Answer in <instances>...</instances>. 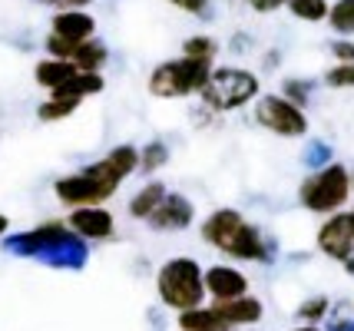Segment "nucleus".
Here are the masks:
<instances>
[{"instance_id":"f257e3e1","label":"nucleus","mask_w":354,"mask_h":331,"mask_svg":"<svg viewBox=\"0 0 354 331\" xmlns=\"http://www.w3.org/2000/svg\"><path fill=\"white\" fill-rule=\"evenodd\" d=\"M202 242L235 262H272V242L255 222H248L239 209L222 205L202 219Z\"/></svg>"},{"instance_id":"f03ea898","label":"nucleus","mask_w":354,"mask_h":331,"mask_svg":"<svg viewBox=\"0 0 354 331\" xmlns=\"http://www.w3.org/2000/svg\"><path fill=\"white\" fill-rule=\"evenodd\" d=\"M3 249L20 258H37L50 268H83L86 265V245L80 242L63 219H46L27 232L7 236Z\"/></svg>"},{"instance_id":"7ed1b4c3","label":"nucleus","mask_w":354,"mask_h":331,"mask_svg":"<svg viewBox=\"0 0 354 331\" xmlns=\"http://www.w3.org/2000/svg\"><path fill=\"white\" fill-rule=\"evenodd\" d=\"M126 179L116 169H113V162L106 156L103 159H93L86 162L83 169L70 176H60L57 182H53V192H57V202L66 205V209H83V205H103L109 202L120 186H123Z\"/></svg>"},{"instance_id":"20e7f679","label":"nucleus","mask_w":354,"mask_h":331,"mask_svg":"<svg viewBox=\"0 0 354 331\" xmlns=\"http://www.w3.org/2000/svg\"><path fill=\"white\" fill-rule=\"evenodd\" d=\"M156 295L159 301L172 308L176 315L205 305V282H202V265L192 255H172L156 272Z\"/></svg>"},{"instance_id":"39448f33","label":"nucleus","mask_w":354,"mask_h":331,"mask_svg":"<svg viewBox=\"0 0 354 331\" xmlns=\"http://www.w3.org/2000/svg\"><path fill=\"white\" fill-rule=\"evenodd\" d=\"M202 106L212 113H235L262 96V79L245 66H212L202 86Z\"/></svg>"},{"instance_id":"423d86ee","label":"nucleus","mask_w":354,"mask_h":331,"mask_svg":"<svg viewBox=\"0 0 354 331\" xmlns=\"http://www.w3.org/2000/svg\"><path fill=\"white\" fill-rule=\"evenodd\" d=\"M351 199V169L344 162H328L322 169L305 176V182L298 186V202L308 209L311 216H335L344 212V205Z\"/></svg>"},{"instance_id":"0eeeda50","label":"nucleus","mask_w":354,"mask_h":331,"mask_svg":"<svg viewBox=\"0 0 354 331\" xmlns=\"http://www.w3.org/2000/svg\"><path fill=\"white\" fill-rule=\"evenodd\" d=\"M212 73V64H199V60H189V57H176L159 64L149 73V93L159 100H189V96H199L205 79Z\"/></svg>"},{"instance_id":"6e6552de","label":"nucleus","mask_w":354,"mask_h":331,"mask_svg":"<svg viewBox=\"0 0 354 331\" xmlns=\"http://www.w3.org/2000/svg\"><path fill=\"white\" fill-rule=\"evenodd\" d=\"M255 123L265 133L281 136V140H301V136H308V116H305V110H298L281 93H265L255 100Z\"/></svg>"},{"instance_id":"1a4fd4ad","label":"nucleus","mask_w":354,"mask_h":331,"mask_svg":"<svg viewBox=\"0 0 354 331\" xmlns=\"http://www.w3.org/2000/svg\"><path fill=\"white\" fill-rule=\"evenodd\" d=\"M66 229L80 238V242H109L116 236V216L106 205H83V209H70L66 216Z\"/></svg>"},{"instance_id":"9d476101","label":"nucleus","mask_w":354,"mask_h":331,"mask_svg":"<svg viewBox=\"0 0 354 331\" xmlns=\"http://www.w3.org/2000/svg\"><path fill=\"white\" fill-rule=\"evenodd\" d=\"M315 245L324 258L331 262H344L348 255L354 252V229H351V216L348 212H335L318 225V236H315Z\"/></svg>"},{"instance_id":"9b49d317","label":"nucleus","mask_w":354,"mask_h":331,"mask_svg":"<svg viewBox=\"0 0 354 331\" xmlns=\"http://www.w3.org/2000/svg\"><path fill=\"white\" fill-rule=\"evenodd\" d=\"M202 282H205V299H212V305L248 295V275L239 272V265H229V262L202 268Z\"/></svg>"},{"instance_id":"f8f14e48","label":"nucleus","mask_w":354,"mask_h":331,"mask_svg":"<svg viewBox=\"0 0 354 331\" xmlns=\"http://www.w3.org/2000/svg\"><path fill=\"white\" fill-rule=\"evenodd\" d=\"M196 222V202L183 192H166V199L156 205V212L146 219L153 232H185Z\"/></svg>"},{"instance_id":"ddd939ff","label":"nucleus","mask_w":354,"mask_h":331,"mask_svg":"<svg viewBox=\"0 0 354 331\" xmlns=\"http://www.w3.org/2000/svg\"><path fill=\"white\" fill-rule=\"evenodd\" d=\"M50 37H57L70 47H80L96 37V20L86 10H57L50 20Z\"/></svg>"},{"instance_id":"4468645a","label":"nucleus","mask_w":354,"mask_h":331,"mask_svg":"<svg viewBox=\"0 0 354 331\" xmlns=\"http://www.w3.org/2000/svg\"><path fill=\"white\" fill-rule=\"evenodd\" d=\"M216 312L222 315V321H225L232 331H242V328H252V325L262 321L265 305H262V299H255V295H242V299H232V301L216 305Z\"/></svg>"},{"instance_id":"2eb2a0df","label":"nucleus","mask_w":354,"mask_h":331,"mask_svg":"<svg viewBox=\"0 0 354 331\" xmlns=\"http://www.w3.org/2000/svg\"><path fill=\"white\" fill-rule=\"evenodd\" d=\"M176 325H179V331H232L216 312V305H199V308L179 312Z\"/></svg>"},{"instance_id":"dca6fc26","label":"nucleus","mask_w":354,"mask_h":331,"mask_svg":"<svg viewBox=\"0 0 354 331\" xmlns=\"http://www.w3.org/2000/svg\"><path fill=\"white\" fill-rule=\"evenodd\" d=\"M73 73H80V70L70 60H53V57H46V60H40L33 66V79H37V86H44L46 93H53L57 86H63Z\"/></svg>"},{"instance_id":"f3484780","label":"nucleus","mask_w":354,"mask_h":331,"mask_svg":"<svg viewBox=\"0 0 354 331\" xmlns=\"http://www.w3.org/2000/svg\"><path fill=\"white\" fill-rule=\"evenodd\" d=\"M166 192H169V189H166L159 179H149V182H146L139 192H133V199H129V205H126V209H129V216H133V219H139V222H146L156 212V205L166 199Z\"/></svg>"},{"instance_id":"a211bd4d","label":"nucleus","mask_w":354,"mask_h":331,"mask_svg":"<svg viewBox=\"0 0 354 331\" xmlns=\"http://www.w3.org/2000/svg\"><path fill=\"white\" fill-rule=\"evenodd\" d=\"M103 86H106V79L103 73H73V77L66 79L63 86H57L50 96H73V100H90V96L103 93Z\"/></svg>"},{"instance_id":"6ab92c4d","label":"nucleus","mask_w":354,"mask_h":331,"mask_svg":"<svg viewBox=\"0 0 354 331\" xmlns=\"http://www.w3.org/2000/svg\"><path fill=\"white\" fill-rule=\"evenodd\" d=\"M106 60H109V47L103 40H96V37L86 40V44H80L77 53L70 57V64L77 66L80 73H100L106 66Z\"/></svg>"},{"instance_id":"aec40b11","label":"nucleus","mask_w":354,"mask_h":331,"mask_svg":"<svg viewBox=\"0 0 354 331\" xmlns=\"http://www.w3.org/2000/svg\"><path fill=\"white\" fill-rule=\"evenodd\" d=\"M80 106L83 103L73 100V96H46L44 103L37 106V120L40 123H60V120H70Z\"/></svg>"},{"instance_id":"412c9836","label":"nucleus","mask_w":354,"mask_h":331,"mask_svg":"<svg viewBox=\"0 0 354 331\" xmlns=\"http://www.w3.org/2000/svg\"><path fill=\"white\" fill-rule=\"evenodd\" d=\"M183 57L189 60H199V64H216L218 57V44L209 37V33H196L183 44Z\"/></svg>"},{"instance_id":"4be33fe9","label":"nucleus","mask_w":354,"mask_h":331,"mask_svg":"<svg viewBox=\"0 0 354 331\" xmlns=\"http://www.w3.org/2000/svg\"><path fill=\"white\" fill-rule=\"evenodd\" d=\"M328 23H331V30L338 33V37L348 40L354 33V0H335L328 7Z\"/></svg>"},{"instance_id":"5701e85b","label":"nucleus","mask_w":354,"mask_h":331,"mask_svg":"<svg viewBox=\"0 0 354 331\" xmlns=\"http://www.w3.org/2000/svg\"><path fill=\"white\" fill-rule=\"evenodd\" d=\"M106 159L113 162V169L123 176V179H129L133 173H139V149L133 146V142H123V146H113L106 153Z\"/></svg>"},{"instance_id":"b1692460","label":"nucleus","mask_w":354,"mask_h":331,"mask_svg":"<svg viewBox=\"0 0 354 331\" xmlns=\"http://www.w3.org/2000/svg\"><path fill=\"white\" fill-rule=\"evenodd\" d=\"M166 162H169V146L166 142L153 140L139 149V173H159Z\"/></svg>"},{"instance_id":"393cba45","label":"nucleus","mask_w":354,"mask_h":331,"mask_svg":"<svg viewBox=\"0 0 354 331\" xmlns=\"http://www.w3.org/2000/svg\"><path fill=\"white\" fill-rule=\"evenodd\" d=\"M298 321H305V325H322L324 318L331 315V299L328 295H311L298 305Z\"/></svg>"},{"instance_id":"a878e982","label":"nucleus","mask_w":354,"mask_h":331,"mask_svg":"<svg viewBox=\"0 0 354 331\" xmlns=\"http://www.w3.org/2000/svg\"><path fill=\"white\" fill-rule=\"evenodd\" d=\"M328 0H288V10H292V17H298V20H305V23H322V20H328Z\"/></svg>"},{"instance_id":"bb28decb","label":"nucleus","mask_w":354,"mask_h":331,"mask_svg":"<svg viewBox=\"0 0 354 331\" xmlns=\"http://www.w3.org/2000/svg\"><path fill=\"white\" fill-rule=\"evenodd\" d=\"M281 96H285L288 103H295L298 110H305L311 100V79H285V83H281Z\"/></svg>"},{"instance_id":"cd10ccee","label":"nucleus","mask_w":354,"mask_h":331,"mask_svg":"<svg viewBox=\"0 0 354 331\" xmlns=\"http://www.w3.org/2000/svg\"><path fill=\"white\" fill-rule=\"evenodd\" d=\"M324 86H331V90H354V64H335L324 73Z\"/></svg>"},{"instance_id":"c85d7f7f","label":"nucleus","mask_w":354,"mask_h":331,"mask_svg":"<svg viewBox=\"0 0 354 331\" xmlns=\"http://www.w3.org/2000/svg\"><path fill=\"white\" fill-rule=\"evenodd\" d=\"M328 162H331V146H328V142L311 140L308 149H305V166H311V173H315V169H322V166H328Z\"/></svg>"},{"instance_id":"c756f323","label":"nucleus","mask_w":354,"mask_h":331,"mask_svg":"<svg viewBox=\"0 0 354 331\" xmlns=\"http://www.w3.org/2000/svg\"><path fill=\"white\" fill-rule=\"evenodd\" d=\"M331 57L338 64H354V40H344V37L331 40Z\"/></svg>"},{"instance_id":"7c9ffc66","label":"nucleus","mask_w":354,"mask_h":331,"mask_svg":"<svg viewBox=\"0 0 354 331\" xmlns=\"http://www.w3.org/2000/svg\"><path fill=\"white\" fill-rule=\"evenodd\" d=\"M172 7H179V10H185V14L192 17H205L209 14V0H169Z\"/></svg>"},{"instance_id":"2f4dec72","label":"nucleus","mask_w":354,"mask_h":331,"mask_svg":"<svg viewBox=\"0 0 354 331\" xmlns=\"http://www.w3.org/2000/svg\"><path fill=\"white\" fill-rule=\"evenodd\" d=\"M248 7H252L255 14H272L278 7H288V0H248Z\"/></svg>"},{"instance_id":"473e14b6","label":"nucleus","mask_w":354,"mask_h":331,"mask_svg":"<svg viewBox=\"0 0 354 331\" xmlns=\"http://www.w3.org/2000/svg\"><path fill=\"white\" fill-rule=\"evenodd\" d=\"M46 7H60V10H83V7H90L93 0H40Z\"/></svg>"},{"instance_id":"72a5a7b5","label":"nucleus","mask_w":354,"mask_h":331,"mask_svg":"<svg viewBox=\"0 0 354 331\" xmlns=\"http://www.w3.org/2000/svg\"><path fill=\"white\" fill-rule=\"evenodd\" d=\"M328 328H331V331H354V318H344V321H331Z\"/></svg>"},{"instance_id":"f704fd0d","label":"nucleus","mask_w":354,"mask_h":331,"mask_svg":"<svg viewBox=\"0 0 354 331\" xmlns=\"http://www.w3.org/2000/svg\"><path fill=\"white\" fill-rule=\"evenodd\" d=\"M7 232H10V219L0 212V238H7Z\"/></svg>"},{"instance_id":"c9c22d12","label":"nucleus","mask_w":354,"mask_h":331,"mask_svg":"<svg viewBox=\"0 0 354 331\" xmlns=\"http://www.w3.org/2000/svg\"><path fill=\"white\" fill-rule=\"evenodd\" d=\"M341 265H344V272H348V275H354V252L348 255V258H344V262H341Z\"/></svg>"},{"instance_id":"e433bc0d","label":"nucleus","mask_w":354,"mask_h":331,"mask_svg":"<svg viewBox=\"0 0 354 331\" xmlns=\"http://www.w3.org/2000/svg\"><path fill=\"white\" fill-rule=\"evenodd\" d=\"M295 331H322L318 325H301V328H295Z\"/></svg>"},{"instance_id":"4c0bfd02","label":"nucleus","mask_w":354,"mask_h":331,"mask_svg":"<svg viewBox=\"0 0 354 331\" xmlns=\"http://www.w3.org/2000/svg\"><path fill=\"white\" fill-rule=\"evenodd\" d=\"M348 216H351V229H354V209H351V212H348Z\"/></svg>"},{"instance_id":"58836bf2","label":"nucleus","mask_w":354,"mask_h":331,"mask_svg":"<svg viewBox=\"0 0 354 331\" xmlns=\"http://www.w3.org/2000/svg\"><path fill=\"white\" fill-rule=\"evenodd\" d=\"M351 192H354V169H351Z\"/></svg>"},{"instance_id":"ea45409f","label":"nucleus","mask_w":354,"mask_h":331,"mask_svg":"<svg viewBox=\"0 0 354 331\" xmlns=\"http://www.w3.org/2000/svg\"><path fill=\"white\" fill-rule=\"evenodd\" d=\"M242 331H255V328H242Z\"/></svg>"}]
</instances>
